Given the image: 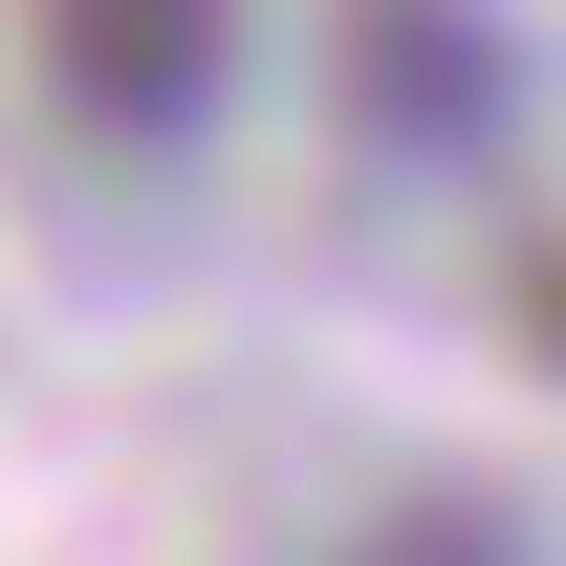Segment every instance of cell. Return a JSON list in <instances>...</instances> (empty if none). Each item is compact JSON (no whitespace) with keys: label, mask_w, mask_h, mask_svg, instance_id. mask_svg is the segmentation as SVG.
Returning <instances> with one entry per match:
<instances>
[{"label":"cell","mask_w":566,"mask_h":566,"mask_svg":"<svg viewBox=\"0 0 566 566\" xmlns=\"http://www.w3.org/2000/svg\"><path fill=\"white\" fill-rule=\"evenodd\" d=\"M22 66L87 153H197L240 109V0H22Z\"/></svg>","instance_id":"1"},{"label":"cell","mask_w":566,"mask_h":566,"mask_svg":"<svg viewBox=\"0 0 566 566\" xmlns=\"http://www.w3.org/2000/svg\"><path fill=\"white\" fill-rule=\"evenodd\" d=\"M370 87H392L415 132H480V109H501V44L458 22V0H370Z\"/></svg>","instance_id":"2"},{"label":"cell","mask_w":566,"mask_h":566,"mask_svg":"<svg viewBox=\"0 0 566 566\" xmlns=\"http://www.w3.org/2000/svg\"><path fill=\"white\" fill-rule=\"evenodd\" d=\"M370 566H523V545H501L480 501H415V523H392V545H370Z\"/></svg>","instance_id":"3"}]
</instances>
